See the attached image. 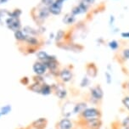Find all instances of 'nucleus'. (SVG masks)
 I'll list each match as a JSON object with an SVG mask.
<instances>
[{
	"mask_svg": "<svg viewBox=\"0 0 129 129\" xmlns=\"http://www.w3.org/2000/svg\"><path fill=\"white\" fill-rule=\"evenodd\" d=\"M48 126V120L45 117H39V118L34 120L31 123L30 126L36 129H46Z\"/></svg>",
	"mask_w": 129,
	"mask_h": 129,
	"instance_id": "obj_16",
	"label": "nucleus"
},
{
	"mask_svg": "<svg viewBox=\"0 0 129 129\" xmlns=\"http://www.w3.org/2000/svg\"><path fill=\"white\" fill-rule=\"evenodd\" d=\"M78 116H79L80 121H83L94 118H101L102 117V112L98 107H87Z\"/></svg>",
	"mask_w": 129,
	"mask_h": 129,
	"instance_id": "obj_4",
	"label": "nucleus"
},
{
	"mask_svg": "<svg viewBox=\"0 0 129 129\" xmlns=\"http://www.w3.org/2000/svg\"><path fill=\"white\" fill-rule=\"evenodd\" d=\"M105 82H106L108 85H110L112 83V81H113L112 74L110 72V71H106L105 72Z\"/></svg>",
	"mask_w": 129,
	"mask_h": 129,
	"instance_id": "obj_33",
	"label": "nucleus"
},
{
	"mask_svg": "<svg viewBox=\"0 0 129 129\" xmlns=\"http://www.w3.org/2000/svg\"><path fill=\"white\" fill-rule=\"evenodd\" d=\"M10 0H0V5H2V4H5L7 2H9Z\"/></svg>",
	"mask_w": 129,
	"mask_h": 129,
	"instance_id": "obj_48",
	"label": "nucleus"
},
{
	"mask_svg": "<svg viewBox=\"0 0 129 129\" xmlns=\"http://www.w3.org/2000/svg\"><path fill=\"white\" fill-rule=\"evenodd\" d=\"M91 82H92L91 78L87 77V75H85L84 77L82 78V80H81L79 86L81 88H86V87H88L91 85Z\"/></svg>",
	"mask_w": 129,
	"mask_h": 129,
	"instance_id": "obj_25",
	"label": "nucleus"
},
{
	"mask_svg": "<svg viewBox=\"0 0 129 129\" xmlns=\"http://www.w3.org/2000/svg\"><path fill=\"white\" fill-rule=\"evenodd\" d=\"M98 73H99V69L95 63L89 62V63H87L86 64V75L88 77L93 79V78L97 77Z\"/></svg>",
	"mask_w": 129,
	"mask_h": 129,
	"instance_id": "obj_14",
	"label": "nucleus"
},
{
	"mask_svg": "<svg viewBox=\"0 0 129 129\" xmlns=\"http://www.w3.org/2000/svg\"><path fill=\"white\" fill-rule=\"evenodd\" d=\"M9 12H10V10H0V17L2 18V19H4V18H7L8 17V15H9Z\"/></svg>",
	"mask_w": 129,
	"mask_h": 129,
	"instance_id": "obj_39",
	"label": "nucleus"
},
{
	"mask_svg": "<svg viewBox=\"0 0 129 129\" xmlns=\"http://www.w3.org/2000/svg\"><path fill=\"white\" fill-rule=\"evenodd\" d=\"M66 31H64V30H59V31L55 33L54 41H55V43H56V44L64 42V37H66Z\"/></svg>",
	"mask_w": 129,
	"mask_h": 129,
	"instance_id": "obj_23",
	"label": "nucleus"
},
{
	"mask_svg": "<svg viewBox=\"0 0 129 129\" xmlns=\"http://www.w3.org/2000/svg\"><path fill=\"white\" fill-rule=\"evenodd\" d=\"M80 1L83 2V3H85L86 4H87L88 6L91 7L92 5H93V4H95L96 0H80Z\"/></svg>",
	"mask_w": 129,
	"mask_h": 129,
	"instance_id": "obj_42",
	"label": "nucleus"
},
{
	"mask_svg": "<svg viewBox=\"0 0 129 129\" xmlns=\"http://www.w3.org/2000/svg\"><path fill=\"white\" fill-rule=\"evenodd\" d=\"M18 129H27V128H23V127H20V128H18Z\"/></svg>",
	"mask_w": 129,
	"mask_h": 129,
	"instance_id": "obj_50",
	"label": "nucleus"
},
{
	"mask_svg": "<svg viewBox=\"0 0 129 129\" xmlns=\"http://www.w3.org/2000/svg\"><path fill=\"white\" fill-rule=\"evenodd\" d=\"M119 126V129H129V116L124 117Z\"/></svg>",
	"mask_w": 129,
	"mask_h": 129,
	"instance_id": "obj_31",
	"label": "nucleus"
},
{
	"mask_svg": "<svg viewBox=\"0 0 129 129\" xmlns=\"http://www.w3.org/2000/svg\"><path fill=\"white\" fill-rule=\"evenodd\" d=\"M31 16L33 20L37 23V25L41 26L50 16L48 7L43 6L41 4H39L38 6L35 7V9L31 10Z\"/></svg>",
	"mask_w": 129,
	"mask_h": 129,
	"instance_id": "obj_1",
	"label": "nucleus"
},
{
	"mask_svg": "<svg viewBox=\"0 0 129 129\" xmlns=\"http://www.w3.org/2000/svg\"><path fill=\"white\" fill-rule=\"evenodd\" d=\"M123 88L125 89V90H126L129 93V80L126 81V82H124L123 84Z\"/></svg>",
	"mask_w": 129,
	"mask_h": 129,
	"instance_id": "obj_45",
	"label": "nucleus"
},
{
	"mask_svg": "<svg viewBox=\"0 0 129 129\" xmlns=\"http://www.w3.org/2000/svg\"><path fill=\"white\" fill-rule=\"evenodd\" d=\"M52 88H53V93L54 94L59 100H64L68 96V90L66 87L64 86V83L61 82H55L53 83Z\"/></svg>",
	"mask_w": 129,
	"mask_h": 129,
	"instance_id": "obj_5",
	"label": "nucleus"
},
{
	"mask_svg": "<svg viewBox=\"0 0 129 129\" xmlns=\"http://www.w3.org/2000/svg\"><path fill=\"white\" fill-rule=\"evenodd\" d=\"M53 93V88H52V85L48 83V82H44L42 84V87H41V92L40 94L43 96H48L50 94Z\"/></svg>",
	"mask_w": 129,
	"mask_h": 129,
	"instance_id": "obj_19",
	"label": "nucleus"
},
{
	"mask_svg": "<svg viewBox=\"0 0 129 129\" xmlns=\"http://www.w3.org/2000/svg\"><path fill=\"white\" fill-rule=\"evenodd\" d=\"M1 116H1V113H0V117H1Z\"/></svg>",
	"mask_w": 129,
	"mask_h": 129,
	"instance_id": "obj_51",
	"label": "nucleus"
},
{
	"mask_svg": "<svg viewBox=\"0 0 129 129\" xmlns=\"http://www.w3.org/2000/svg\"><path fill=\"white\" fill-rule=\"evenodd\" d=\"M121 37L122 38L125 39H129V31H123L121 33Z\"/></svg>",
	"mask_w": 129,
	"mask_h": 129,
	"instance_id": "obj_44",
	"label": "nucleus"
},
{
	"mask_svg": "<svg viewBox=\"0 0 129 129\" xmlns=\"http://www.w3.org/2000/svg\"><path fill=\"white\" fill-rule=\"evenodd\" d=\"M78 7H79L81 12H82V15H84V14H87L89 11V9H90V6H88L87 4H86L83 2L80 1L79 3L77 4Z\"/></svg>",
	"mask_w": 129,
	"mask_h": 129,
	"instance_id": "obj_29",
	"label": "nucleus"
},
{
	"mask_svg": "<svg viewBox=\"0 0 129 129\" xmlns=\"http://www.w3.org/2000/svg\"><path fill=\"white\" fill-rule=\"evenodd\" d=\"M76 20H77V16L73 15L71 12L66 14L63 17V19H62V21H63L64 24L68 25V26L73 25L76 22Z\"/></svg>",
	"mask_w": 129,
	"mask_h": 129,
	"instance_id": "obj_20",
	"label": "nucleus"
},
{
	"mask_svg": "<svg viewBox=\"0 0 129 129\" xmlns=\"http://www.w3.org/2000/svg\"><path fill=\"white\" fill-rule=\"evenodd\" d=\"M38 50H39V48H38L26 46V48H25L23 50H21V51H23V53H24L25 54H36Z\"/></svg>",
	"mask_w": 129,
	"mask_h": 129,
	"instance_id": "obj_30",
	"label": "nucleus"
},
{
	"mask_svg": "<svg viewBox=\"0 0 129 129\" xmlns=\"http://www.w3.org/2000/svg\"><path fill=\"white\" fill-rule=\"evenodd\" d=\"M80 123L84 129H101L103 126L101 118H94L83 121H80Z\"/></svg>",
	"mask_w": 129,
	"mask_h": 129,
	"instance_id": "obj_8",
	"label": "nucleus"
},
{
	"mask_svg": "<svg viewBox=\"0 0 129 129\" xmlns=\"http://www.w3.org/2000/svg\"><path fill=\"white\" fill-rule=\"evenodd\" d=\"M54 2V0H40V4L46 7H49Z\"/></svg>",
	"mask_w": 129,
	"mask_h": 129,
	"instance_id": "obj_38",
	"label": "nucleus"
},
{
	"mask_svg": "<svg viewBox=\"0 0 129 129\" xmlns=\"http://www.w3.org/2000/svg\"><path fill=\"white\" fill-rule=\"evenodd\" d=\"M48 68V72L53 77L58 78L59 70H60V64L57 59V56L54 54H49L48 60L44 62Z\"/></svg>",
	"mask_w": 129,
	"mask_h": 129,
	"instance_id": "obj_2",
	"label": "nucleus"
},
{
	"mask_svg": "<svg viewBox=\"0 0 129 129\" xmlns=\"http://www.w3.org/2000/svg\"><path fill=\"white\" fill-rule=\"evenodd\" d=\"M71 13L73 15H75V16L82 15V12H81V10H80V9H79V7H78L77 4V5H75L72 9H71Z\"/></svg>",
	"mask_w": 129,
	"mask_h": 129,
	"instance_id": "obj_37",
	"label": "nucleus"
},
{
	"mask_svg": "<svg viewBox=\"0 0 129 129\" xmlns=\"http://www.w3.org/2000/svg\"><path fill=\"white\" fill-rule=\"evenodd\" d=\"M26 128H27V129H36V128H33V127H31V126H28V127H26Z\"/></svg>",
	"mask_w": 129,
	"mask_h": 129,
	"instance_id": "obj_49",
	"label": "nucleus"
},
{
	"mask_svg": "<svg viewBox=\"0 0 129 129\" xmlns=\"http://www.w3.org/2000/svg\"><path fill=\"white\" fill-rule=\"evenodd\" d=\"M50 129H51V128H50Z\"/></svg>",
	"mask_w": 129,
	"mask_h": 129,
	"instance_id": "obj_52",
	"label": "nucleus"
},
{
	"mask_svg": "<svg viewBox=\"0 0 129 129\" xmlns=\"http://www.w3.org/2000/svg\"><path fill=\"white\" fill-rule=\"evenodd\" d=\"M5 25L7 28L13 32H15L18 30L22 29V24L20 19H15L12 17H7L5 19Z\"/></svg>",
	"mask_w": 129,
	"mask_h": 129,
	"instance_id": "obj_9",
	"label": "nucleus"
},
{
	"mask_svg": "<svg viewBox=\"0 0 129 129\" xmlns=\"http://www.w3.org/2000/svg\"><path fill=\"white\" fill-rule=\"evenodd\" d=\"M21 30L26 34L27 36H36V37L40 36L38 33V28H33V27H31L30 26H25L22 27Z\"/></svg>",
	"mask_w": 129,
	"mask_h": 129,
	"instance_id": "obj_21",
	"label": "nucleus"
},
{
	"mask_svg": "<svg viewBox=\"0 0 129 129\" xmlns=\"http://www.w3.org/2000/svg\"><path fill=\"white\" fill-rule=\"evenodd\" d=\"M14 38H15V39L18 43H20V44H22V43H25V42H26L27 35L22 31L21 29H20V30H18V31L14 32Z\"/></svg>",
	"mask_w": 129,
	"mask_h": 129,
	"instance_id": "obj_18",
	"label": "nucleus"
},
{
	"mask_svg": "<svg viewBox=\"0 0 129 129\" xmlns=\"http://www.w3.org/2000/svg\"><path fill=\"white\" fill-rule=\"evenodd\" d=\"M31 80H32V82H38V83H44V82H45V78H44L43 76L35 75L34 77H32Z\"/></svg>",
	"mask_w": 129,
	"mask_h": 129,
	"instance_id": "obj_32",
	"label": "nucleus"
},
{
	"mask_svg": "<svg viewBox=\"0 0 129 129\" xmlns=\"http://www.w3.org/2000/svg\"><path fill=\"white\" fill-rule=\"evenodd\" d=\"M25 43H26V46H30V47L39 48L44 44L45 41L43 42L42 39H40V38L36 36H27Z\"/></svg>",
	"mask_w": 129,
	"mask_h": 129,
	"instance_id": "obj_13",
	"label": "nucleus"
},
{
	"mask_svg": "<svg viewBox=\"0 0 129 129\" xmlns=\"http://www.w3.org/2000/svg\"><path fill=\"white\" fill-rule=\"evenodd\" d=\"M20 82L23 86L28 87L30 83H31V79H30L28 77H23L20 79Z\"/></svg>",
	"mask_w": 129,
	"mask_h": 129,
	"instance_id": "obj_34",
	"label": "nucleus"
},
{
	"mask_svg": "<svg viewBox=\"0 0 129 129\" xmlns=\"http://www.w3.org/2000/svg\"><path fill=\"white\" fill-rule=\"evenodd\" d=\"M107 45L112 51H116L120 48V43L116 40H110V42L107 43Z\"/></svg>",
	"mask_w": 129,
	"mask_h": 129,
	"instance_id": "obj_28",
	"label": "nucleus"
},
{
	"mask_svg": "<svg viewBox=\"0 0 129 129\" xmlns=\"http://www.w3.org/2000/svg\"><path fill=\"white\" fill-rule=\"evenodd\" d=\"M88 107L87 102L86 101H80V102L75 103L74 107H73V115L76 116H79L86 108Z\"/></svg>",
	"mask_w": 129,
	"mask_h": 129,
	"instance_id": "obj_17",
	"label": "nucleus"
},
{
	"mask_svg": "<svg viewBox=\"0 0 129 129\" xmlns=\"http://www.w3.org/2000/svg\"><path fill=\"white\" fill-rule=\"evenodd\" d=\"M74 77V73H73V67L71 66H64L63 68H60L59 73V82L63 83H69L72 81Z\"/></svg>",
	"mask_w": 129,
	"mask_h": 129,
	"instance_id": "obj_6",
	"label": "nucleus"
},
{
	"mask_svg": "<svg viewBox=\"0 0 129 129\" xmlns=\"http://www.w3.org/2000/svg\"><path fill=\"white\" fill-rule=\"evenodd\" d=\"M107 71H110V72H111V71H112V67H111V64H107Z\"/></svg>",
	"mask_w": 129,
	"mask_h": 129,
	"instance_id": "obj_47",
	"label": "nucleus"
},
{
	"mask_svg": "<svg viewBox=\"0 0 129 129\" xmlns=\"http://www.w3.org/2000/svg\"><path fill=\"white\" fill-rule=\"evenodd\" d=\"M74 105L75 103H71V102L64 103L61 109L62 116L71 118V116L73 115V107H74Z\"/></svg>",
	"mask_w": 129,
	"mask_h": 129,
	"instance_id": "obj_15",
	"label": "nucleus"
},
{
	"mask_svg": "<svg viewBox=\"0 0 129 129\" xmlns=\"http://www.w3.org/2000/svg\"><path fill=\"white\" fill-rule=\"evenodd\" d=\"M38 31L39 35H42V34H43L46 31V27L43 26V25H41V26H38Z\"/></svg>",
	"mask_w": 129,
	"mask_h": 129,
	"instance_id": "obj_41",
	"label": "nucleus"
},
{
	"mask_svg": "<svg viewBox=\"0 0 129 129\" xmlns=\"http://www.w3.org/2000/svg\"><path fill=\"white\" fill-rule=\"evenodd\" d=\"M42 84L43 83H38V82H32L31 83H30L29 86L27 87V89H28L29 91L32 92V93H34L40 94L41 87H42Z\"/></svg>",
	"mask_w": 129,
	"mask_h": 129,
	"instance_id": "obj_22",
	"label": "nucleus"
},
{
	"mask_svg": "<svg viewBox=\"0 0 129 129\" xmlns=\"http://www.w3.org/2000/svg\"><path fill=\"white\" fill-rule=\"evenodd\" d=\"M36 57H37V60L45 62L48 60V57H49V54L46 51H43V50H38V51L36 53Z\"/></svg>",
	"mask_w": 129,
	"mask_h": 129,
	"instance_id": "obj_24",
	"label": "nucleus"
},
{
	"mask_svg": "<svg viewBox=\"0 0 129 129\" xmlns=\"http://www.w3.org/2000/svg\"><path fill=\"white\" fill-rule=\"evenodd\" d=\"M56 46L63 50L74 53H80L84 49L83 46L79 44V43H76L74 42H63L56 44Z\"/></svg>",
	"mask_w": 129,
	"mask_h": 129,
	"instance_id": "obj_7",
	"label": "nucleus"
},
{
	"mask_svg": "<svg viewBox=\"0 0 129 129\" xmlns=\"http://www.w3.org/2000/svg\"><path fill=\"white\" fill-rule=\"evenodd\" d=\"M96 43H98V45H104L105 43V41L103 38H99L96 39Z\"/></svg>",
	"mask_w": 129,
	"mask_h": 129,
	"instance_id": "obj_43",
	"label": "nucleus"
},
{
	"mask_svg": "<svg viewBox=\"0 0 129 129\" xmlns=\"http://www.w3.org/2000/svg\"><path fill=\"white\" fill-rule=\"evenodd\" d=\"M121 58L124 61L129 60V48H124L121 51Z\"/></svg>",
	"mask_w": 129,
	"mask_h": 129,
	"instance_id": "obj_35",
	"label": "nucleus"
},
{
	"mask_svg": "<svg viewBox=\"0 0 129 129\" xmlns=\"http://www.w3.org/2000/svg\"><path fill=\"white\" fill-rule=\"evenodd\" d=\"M32 71L34 74L38 76H44L48 73V68L44 62L37 60L32 64Z\"/></svg>",
	"mask_w": 129,
	"mask_h": 129,
	"instance_id": "obj_10",
	"label": "nucleus"
},
{
	"mask_svg": "<svg viewBox=\"0 0 129 129\" xmlns=\"http://www.w3.org/2000/svg\"><path fill=\"white\" fill-rule=\"evenodd\" d=\"M12 111V105H5L0 108V113L1 116H7Z\"/></svg>",
	"mask_w": 129,
	"mask_h": 129,
	"instance_id": "obj_27",
	"label": "nucleus"
},
{
	"mask_svg": "<svg viewBox=\"0 0 129 129\" xmlns=\"http://www.w3.org/2000/svg\"><path fill=\"white\" fill-rule=\"evenodd\" d=\"M56 129H74L75 124L74 121L71 118L67 117H62L55 126Z\"/></svg>",
	"mask_w": 129,
	"mask_h": 129,
	"instance_id": "obj_12",
	"label": "nucleus"
},
{
	"mask_svg": "<svg viewBox=\"0 0 129 129\" xmlns=\"http://www.w3.org/2000/svg\"><path fill=\"white\" fill-rule=\"evenodd\" d=\"M115 21H116V18H115L114 15H110V19H109V26L113 28L114 27V24H115Z\"/></svg>",
	"mask_w": 129,
	"mask_h": 129,
	"instance_id": "obj_40",
	"label": "nucleus"
},
{
	"mask_svg": "<svg viewBox=\"0 0 129 129\" xmlns=\"http://www.w3.org/2000/svg\"><path fill=\"white\" fill-rule=\"evenodd\" d=\"M54 38H55L54 32H50L49 37H48V39H49V40H53V39H54Z\"/></svg>",
	"mask_w": 129,
	"mask_h": 129,
	"instance_id": "obj_46",
	"label": "nucleus"
},
{
	"mask_svg": "<svg viewBox=\"0 0 129 129\" xmlns=\"http://www.w3.org/2000/svg\"><path fill=\"white\" fill-rule=\"evenodd\" d=\"M121 103L126 110H127L129 111V95H126L123 97V99L121 100Z\"/></svg>",
	"mask_w": 129,
	"mask_h": 129,
	"instance_id": "obj_36",
	"label": "nucleus"
},
{
	"mask_svg": "<svg viewBox=\"0 0 129 129\" xmlns=\"http://www.w3.org/2000/svg\"><path fill=\"white\" fill-rule=\"evenodd\" d=\"M22 15V10L20 9H15L12 11H10L8 15V17H12L15 18V19H20V16Z\"/></svg>",
	"mask_w": 129,
	"mask_h": 129,
	"instance_id": "obj_26",
	"label": "nucleus"
},
{
	"mask_svg": "<svg viewBox=\"0 0 129 129\" xmlns=\"http://www.w3.org/2000/svg\"><path fill=\"white\" fill-rule=\"evenodd\" d=\"M64 0H54V2L48 7L50 15L58 16L62 13V9L64 6Z\"/></svg>",
	"mask_w": 129,
	"mask_h": 129,
	"instance_id": "obj_11",
	"label": "nucleus"
},
{
	"mask_svg": "<svg viewBox=\"0 0 129 129\" xmlns=\"http://www.w3.org/2000/svg\"><path fill=\"white\" fill-rule=\"evenodd\" d=\"M104 90L100 84H97L89 88L88 101L93 105H98L104 99Z\"/></svg>",
	"mask_w": 129,
	"mask_h": 129,
	"instance_id": "obj_3",
	"label": "nucleus"
}]
</instances>
